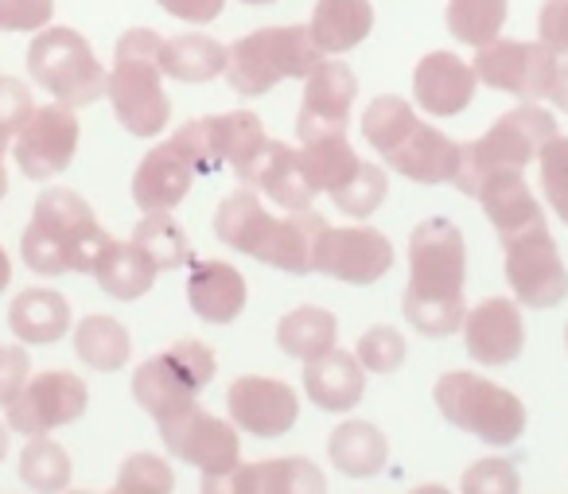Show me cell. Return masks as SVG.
I'll use <instances>...</instances> for the list:
<instances>
[{"mask_svg": "<svg viewBox=\"0 0 568 494\" xmlns=\"http://www.w3.org/2000/svg\"><path fill=\"white\" fill-rule=\"evenodd\" d=\"M467 242L452 219H425L409 234V284L402 312L420 335L448 339L464 327Z\"/></svg>", "mask_w": 568, "mask_h": 494, "instance_id": "cell-1", "label": "cell"}, {"mask_svg": "<svg viewBox=\"0 0 568 494\" xmlns=\"http://www.w3.org/2000/svg\"><path fill=\"white\" fill-rule=\"evenodd\" d=\"M324 226L327 219L312 206L308 211L273 214L253 188L226 195L214 211V238L222 245L293 276L312 273V253H316V238Z\"/></svg>", "mask_w": 568, "mask_h": 494, "instance_id": "cell-2", "label": "cell"}, {"mask_svg": "<svg viewBox=\"0 0 568 494\" xmlns=\"http://www.w3.org/2000/svg\"><path fill=\"white\" fill-rule=\"evenodd\" d=\"M113 238L98 222L94 206L71 188H48L36 199V211L20 238V258L32 273H94L98 258Z\"/></svg>", "mask_w": 568, "mask_h": 494, "instance_id": "cell-3", "label": "cell"}, {"mask_svg": "<svg viewBox=\"0 0 568 494\" xmlns=\"http://www.w3.org/2000/svg\"><path fill=\"white\" fill-rule=\"evenodd\" d=\"M363 137L389 172L413 183L436 188V183H452L459 172V141L420 121L417 110L397 94H382L366 105Z\"/></svg>", "mask_w": 568, "mask_h": 494, "instance_id": "cell-4", "label": "cell"}, {"mask_svg": "<svg viewBox=\"0 0 568 494\" xmlns=\"http://www.w3.org/2000/svg\"><path fill=\"white\" fill-rule=\"evenodd\" d=\"M160 36L152 28H129L113 48V67L105 79V98L113 118L133 137H160L172 121V102L164 94V67H160Z\"/></svg>", "mask_w": 568, "mask_h": 494, "instance_id": "cell-5", "label": "cell"}, {"mask_svg": "<svg viewBox=\"0 0 568 494\" xmlns=\"http://www.w3.org/2000/svg\"><path fill=\"white\" fill-rule=\"evenodd\" d=\"M557 137V118L541 102H521L518 110L503 113L479 141L459 144V172L452 188L475 199L483 175L490 172H526L545 144Z\"/></svg>", "mask_w": 568, "mask_h": 494, "instance_id": "cell-6", "label": "cell"}, {"mask_svg": "<svg viewBox=\"0 0 568 494\" xmlns=\"http://www.w3.org/2000/svg\"><path fill=\"white\" fill-rule=\"evenodd\" d=\"M433 401L448 424L490 447H510L526 432V405L506 385L479 377L471 370H452L436 377Z\"/></svg>", "mask_w": 568, "mask_h": 494, "instance_id": "cell-7", "label": "cell"}, {"mask_svg": "<svg viewBox=\"0 0 568 494\" xmlns=\"http://www.w3.org/2000/svg\"><path fill=\"white\" fill-rule=\"evenodd\" d=\"M320 59L308 24L257 28L226 48V82L242 98H261L284 79H308Z\"/></svg>", "mask_w": 568, "mask_h": 494, "instance_id": "cell-8", "label": "cell"}, {"mask_svg": "<svg viewBox=\"0 0 568 494\" xmlns=\"http://www.w3.org/2000/svg\"><path fill=\"white\" fill-rule=\"evenodd\" d=\"M28 74L55 102L74 105V110L105 98V79H110V71L98 63L87 36L59 24H48L28 43Z\"/></svg>", "mask_w": 568, "mask_h": 494, "instance_id": "cell-9", "label": "cell"}, {"mask_svg": "<svg viewBox=\"0 0 568 494\" xmlns=\"http://www.w3.org/2000/svg\"><path fill=\"white\" fill-rule=\"evenodd\" d=\"M214 370V351L199 339H180L168 351L152 354L149 362H141L133 374V397L152 421H160L172 409L195 401L199 393L211 385Z\"/></svg>", "mask_w": 568, "mask_h": 494, "instance_id": "cell-10", "label": "cell"}, {"mask_svg": "<svg viewBox=\"0 0 568 494\" xmlns=\"http://www.w3.org/2000/svg\"><path fill=\"white\" fill-rule=\"evenodd\" d=\"M503 265L506 284L521 308L545 312L568 296V269L557 250V238L549 234V222H534V226L503 238Z\"/></svg>", "mask_w": 568, "mask_h": 494, "instance_id": "cell-11", "label": "cell"}, {"mask_svg": "<svg viewBox=\"0 0 568 494\" xmlns=\"http://www.w3.org/2000/svg\"><path fill=\"white\" fill-rule=\"evenodd\" d=\"M172 141L187 152V160L195 164L199 175L219 172L222 164L234 168V175H237L257 157L268 137L257 113L234 110V113H211V118L187 121L183 129H175Z\"/></svg>", "mask_w": 568, "mask_h": 494, "instance_id": "cell-12", "label": "cell"}, {"mask_svg": "<svg viewBox=\"0 0 568 494\" xmlns=\"http://www.w3.org/2000/svg\"><path fill=\"white\" fill-rule=\"evenodd\" d=\"M156 429L168 452L175 460L199 467L203 475H219V471H230L242 460V440H237L234 421L206 413L199 401H187V405L164 413L156 421Z\"/></svg>", "mask_w": 568, "mask_h": 494, "instance_id": "cell-13", "label": "cell"}, {"mask_svg": "<svg viewBox=\"0 0 568 494\" xmlns=\"http://www.w3.org/2000/svg\"><path fill=\"white\" fill-rule=\"evenodd\" d=\"M475 74H479L483 87L514 94L521 102H545L557 79L560 56L552 48H545L541 40H490L483 48H475Z\"/></svg>", "mask_w": 568, "mask_h": 494, "instance_id": "cell-14", "label": "cell"}, {"mask_svg": "<svg viewBox=\"0 0 568 494\" xmlns=\"http://www.w3.org/2000/svg\"><path fill=\"white\" fill-rule=\"evenodd\" d=\"M79 113L74 105L63 102H51V105H36V113L28 118V125L17 133L12 141V157H17L20 172L28 180L43 183V180H55L71 168L74 152H79Z\"/></svg>", "mask_w": 568, "mask_h": 494, "instance_id": "cell-15", "label": "cell"}, {"mask_svg": "<svg viewBox=\"0 0 568 494\" xmlns=\"http://www.w3.org/2000/svg\"><path fill=\"white\" fill-rule=\"evenodd\" d=\"M90 405V390L71 370H43L28 377L20 397L9 405V432L20 436H51L63 424L79 421Z\"/></svg>", "mask_w": 568, "mask_h": 494, "instance_id": "cell-16", "label": "cell"}, {"mask_svg": "<svg viewBox=\"0 0 568 494\" xmlns=\"http://www.w3.org/2000/svg\"><path fill=\"white\" fill-rule=\"evenodd\" d=\"M394 269V242L374 226H324L312 253V273L343 284H374Z\"/></svg>", "mask_w": 568, "mask_h": 494, "instance_id": "cell-17", "label": "cell"}, {"mask_svg": "<svg viewBox=\"0 0 568 494\" xmlns=\"http://www.w3.org/2000/svg\"><path fill=\"white\" fill-rule=\"evenodd\" d=\"M199 494H327V478L304 455H281V460H237L230 471L203 475Z\"/></svg>", "mask_w": 568, "mask_h": 494, "instance_id": "cell-18", "label": "cell"}, {"mask_svg": "<svg viewBox=\"0 0 568 494\" xmlns=\"http://www.w3.org/2000/svg\"><path fill=\"white\" fill-rule=\"evenodd\" d=\"M226 413L234 421V429L250 432L257 440H276L293 429L301 416V397L288 382L281 377H261L245 374L237 382H230L226 390Z\"/></svg>", "mask_w": 568, "mask_h": 494, "instance_id": "cell-19", "label": "cell"}, {"mask_svg": "<svg viewBox=\"0 0 568 494\" xmlns=\"http://www.w3.org/2000/svg\"><path fill=\"white\" fill-rule=\"evenodd\" d=\"M358 98V79L343 59L324 56L304 79V102L296 118V137L308 141L320 133H343Z\"/></svg>", "mask_w": 568, "mask_h": 494, "instance_id": "cell-20", "label": "cell"}, {"mask_svg": "<svg viewBox=\"0 0 568 494\" xmlns=\"http://www.w3.org/2000/svg\"><path fill=\"white\" fill-rule=\"evenodd\" d=\"M464 351L479 366H506L526 351V320L521 304L506 296H487L464 315Z\"/></svg>", "mask_w": 568, "mask_h": 494, "instance_id": "cell-21", "label": "cell"}, {"mask_svg": "<svg viewBox=\"0 0 568 494\" xmlns=\"http://www.w3.org/2000/svg\"><path fill=\"white\" fill-rule=\"evenodd\" d=\"M475 90H479L475 67L452 51H428L413 67V102L428 118H459L475 102Z\"/></svg>", "mask_w": 568, "mask_h": 494, "instance_id": "cell-22", "label": "cell"}, {"mask_svg": "<svg viewBox=\"0 0 568 494\" xmlns=\"http://www.w3.org/2000/svg\"><path fill=\"white\" fill-rule=\"evenodd\" d=\"M237 180H242V188H253L268 203L281 206V211H308L312 199H316L308 175H304L301 149L284 141L261 144V152L237 172Z\"/></svg>", "mask_w": 568, "mask_h": 494, "instance_id": "cell-23", "label": "cell"}, {"mask_svg": "<svg viewBox=\"0 0 568 494\" xmlns=\"http://www.w3.org/2000/svg\"><path fill=\"white\" fill-rule=\"evenodd\" d=\"M195 164L187 160V152L168 137L164 144L144 152L141 168L133 175V203L144 214L152 211H175L187 199L191 183H195Z\"/></svg>", "mask_w": 568, "mask_h": 494, "instance_id": "cell-24", "label": "cell"}, {"mask_svg": "<svg viewBox=\"0 0 568 494\" xmlns=\"http://www.w3.org/2000/svg\"><path fill=\"white\" fill-rule=\"evenodd\" d=\"M191 276H187V304L191 312L203 323H234L237 315L245 312V300H250V289H245V276L237 273L230 261H211V258H191Z\"/></svg>", "mask_w": 568, "mask_h": 494, "instance_id": "cell-25", "label": "cell"}, {"mask_svg": "<svg viewBox=\"0 0 568 494\" xmlns=\"http://www.w3.org/2000/svg\"><path fill=\"white\" fill-rule=\"evenodd\" d=\"M304 393L316 401L324 413H347L363 401L366 393V370L351 351L332 346L320 359L304 362Z\"/></svg>", "mask_w": 568, "mask_h": 494, "instance_id": "cell-26", "label": "cell"}, {"mask_svg": "<svg viewBox=\"0 0 568 494\" xmlns=\"http://www.w3.org/2000/svg\"><path fill=\"white\" fill-rule=\"evenodd\" d=\"M475 199H479L483 214L490 219V226L498 230V242L518 230L534 226V222H545L541 203L534 199L526 183V172H490L479 180L475 188Z\"/></svg>", "mask_w": 568, "mask_h": 494, "instance_id": "cell-27", "label": "cell"}, {"mask_svg": "<svg viewBox=\"0 0 568 494\" xmlns=\"http://www.w3.org/2000/svg\"><path fill=\"white\" fill-rule=\"evenodd\" d=\"M71 300L55 289H24L9 304V327L24 346H51L71 331Z\"/></svg>", "mask_w": 568, "mask_h": 494, "instance_id": "cell-28", "label": "cell"}, {"mask_svg": "<svg viewBox=\"0 0 568 494\" xmlns=\"http://www.w3.org/2000/svg\"><path fill=\"white\" fill-rule=\"evenodd\" d=\"M308 32L324 56L355 51L374 32V4L371 0H316Z\"/></svg>", "mask_w": 568, "mask_h": 494, "instance_id": "cell-29", "label": "cell"}, {"mask_svg": "<svg viewBox=\"0 0 568 494\" xmlns=\"http://www.w3.org/2000/svg\"><path fill=\"white\" fill-rule=\"evenodd\" d=\"M90 276L102 284V292H110L113 300H125L129 304V300H141L144 292L156 284L160 269L133 238H129V242H118V238H113V242L102 250V258H98V265Z\"/></svg>", "mask_w": 568, "mask_h": 494, "instance_id": "cell-30", "label": "cell"}, {"mask_svg": "<svg viewBox=\"0 0 568 494\" xmlns=\"http://www.w3.org/2000/svg\"><path fill=\"white\" fill-rule=\"evenodd\" d=\"M301 164L312 191L316 195H332L343 183L355 180V172L363 168V157L355 152V144L347 141V129H343V133H320L301 141Z\"/></svg>", "mask_w": 568, "mask_h": 494, "instance_id": "cell-31", "label": "cell"}, {"mask_svg": "<svg viewBox=\"0 0 568 494\" xmlns=\"http://www.w3.org/2000/svg\"><path fill=\"white\" fill-rule=\"evenodd\" d=\"M327 455H332V467L347 478H371L386 467L389 440L371 421H343L327 440Z\"/></svg>", "mask_w": 568, "mask_h": 494, "instance_id": "cell-32", "label": "cell"}, {"mask_svg": "<svg viewBox=\"0 0 568 494\" xmlns=\"http://www.w3.org/2000/svg\"><path fill=\"white\" fill-rule=\"evenodd\" d=\"M160 67H164L168 79L199 87V82L226 74V48L203 32H183L160 43Z\"/></svg>", "mask_w": 568, "mask_h": 494, "instance_id": "cell-33", "label": "cell"}, {"mask_svg": "<svg viewBox=\"0 0 568 494\" xmlns=\"http://www.w3.org/2000/svg\"><path fill=\"white\" fill-rule=\"evenodd\" d=\"M335 339H339V320L327 308L316 304L293 308V312L281 315V323H276V346L288 359H301V362L327 354L335 346Z\"/></svg>", "mask_w": 568, "mask_h": 494, "instance_id": "cell-34", "label": "cell"}, {"mask_svg": "<svg viewBox=\"0 0 568 494\" xmlns=\"http://www.w3.org/2000/svg\"><path fill=\"white\" fill-rule=\"evenodd\" d=\"M74 354L87 362L98 374H118L129 366L133 354V335L125 323H118L113 315H87L74 327Z\"/></svg>", "mask_w": 568, "mask_h": 494, "instance_id": "cell-35", "label": "cell"}, {"mask_svg": "<svg viewBox=\"0 0 568 494\" xmlns=\"http://www.w3.org/2000/svg\"><path fill=\"white\" fill-rule=\"evenodd\" d=\"M74 463L63 444L48 436H28L24 452H20V483L36 494H63L71 486Z\"/></svg>", "mask_w": 568, "mask_h": 494, "instance_id": "cell-36", "label": "cell"}, {"mask_svg": "<svg viewBox=\"0 0 568 494\" xmlns=\"http://www.w3.org/2000/svg\"><path fill=\"white\" fill-rule=\"evenodd\" d=\"M133 242L156 261L160 273H172V269H183L191 261V242L183 234V226L172 219V211H152L136 222Z\"/></svg>", "mask_w": 568, "mask_h": 494, "instance_id": "cell-37", "label": "cell"}, {"mask_svg": "<svg viewBox=\"0 0 568 494\" xmlns=\"http://www.w3.org/2000/svg\"><path fill=\"white\" fill-rule=\"evenodd\" d=\"M510 12V0H448V32L467 48H483V43L498 40Z\"/></svg>", "mask_w": 568, "mask_h": 494, "instance_id": "cell-38", "label": "cell"}, {"mask_svg": "<svg viewBox=\"0 0 568 494\" xmlns=\"http://www.w3.org/2000/svg\"><path fill=\"white\" fill-rule=\"evenodd\" d=\"M175 491V471L168 460L152 452H133L118 467V478L105 494H172ZM63 494H94V491H63Z\"/></svg>", "mask_w": 568, "mask_h": 494, "instance_id": "cell-39", "label": "cell"}, {"mask_svg": "<svg viewBox=\"0 0 568 494\" xmlns=\"http://www.w3.org/2000/svg\"><path fill=\"white\" fill-rule=\"evenodd\" d=\"M386 195H389V175H386V168H378V164H366L363 160V168L355 172V180L351 183H343L339 191H332V203L339 206L347 219H371L374 211H378L382 203H386Z\"/></svg>", "mask_w": 568, "mask_h": 494, "instance_id": "cell-40", "label": "cell"}, {"mask_svg": "<svg viewBox=\"0 0 568 494\" xmlns=\"http://www.w3.org/2000/svg\"><path fill=\"white\" fill-rule=\"evenodd\" d=\"M355 359L363 362L366 374H397V370L405 366V359H409V343H405V335L397 327H389V323H378V327L363 331V339H358L355 346Z\"/></svg>", "mask_w": 568, "mask_h": 494, "instance_id": "cell-41", "label": "cell"}, {"mask_svg": "<svg viewBox=\"0 0 568 494\" xmlns=\"http://www.w3.org/2000/svg\"><path fill=\"white\" fill-rule=\"evenodd\" d=\"M537 183H541L545 203L552 206L560 222L568 226V137H552L537 157Z\"/></svg>", "mask_w": 568, "mask_h": 494, "instance_id": "cell-42", "label": "cell"}, {"mask_svg": "<svg viewBox=\"0 0 568 494\" xmlns=\"http://www.w3.org/2000/svg\"><path fill=\"white\" fill-rule=\"evenodd\" d=\"M521 475L510 460L503 455H487V460H475L471 467L459 478V494H518Z\"/></svg>", "mask_w": 568, "mask_h": 494, "instance_id": "cell-43", "label": "cell"}, {"mask_svg": "<svg viewBox=\"0 0 568 494\" xmlns=\"http://www.w3.org/2000/svg\"><path fill=\"white\" fill-rule=\"evenodd\" d=\"M36 113L32 90L28 82L12 79V74H0V133L17 141V133L28 125V118Z\"/></svg>", "mask_w": 568, "mask_h": 494, "instance_id": "cell-44", "label": "cell"}, {"mask_svg": "<svg viewBox=\"0 0 568 494\" xmlns=\"http://www.w3.org/2000/svg\"><path fill=\"white\" fill-rule=\"evenodd\" d=\"M55 17V0H0V32H43Z\"/></svg>", "mask_w": 568, "mask_h": 494, "instance_id": "cell-45", "label": "cell"}, {"mask_svg": "<svg viewBox=\"0 0 568 494\" xmlns=\"http://www.w3.org/2000/svg\"><path fill=\"white\" fill-rule=\"evenodd\" d=\"M32 377V354L24 346H0V409H9Z\"/></svg>", "mask_w": 568, "mask_h": 494, "instance_id": "cell-46", "label": "cell"}, {"mask_svg": "<svg viewBox=\"0 0 568 494\" xmlns=\"http://www.w3.org/2000/svg\"><path fill=\"white\" fill-rule=\"evenodd\" d=\"M537 36L545 48L568 56V0H545L537 12Z\"/></svg>", "mask_w": 568, "mask_h": 494, "instance_id": "cell-47", "label": "cell"}, {"mask_svg": "<svg viewBox=\"0 0 568 494\" xmlns=\"http://www.w3.org/2000/svg\"><path fill=\"white\" fill-rule=\"evenodd\" d=\"M156 4L172 12L175 20H187V24H211L226 9V0H156Z\"/></svg>", "mask_w": 568, "mask_h": 494, "instance_id": "cell-48", "label": "cell"}, {"mask_svg": "<svg viewBox=\"0 0 568 494\" xmlns=\"http://www.w3.org/2000/svg\"><path fill=\"white\" fill-rule=\"evenodd\" d=\"M549 102L557 105L560 113H568V59H560L557 79H552V90H549Z\"/></svg>", "mask_w": 568, "mask_h": 494, "instance_id": "cell-49", "label": "cell"}, {"mask_svg": "<svg viewBox=\"0 0 568 494\" xmlns=\"http://www.w3.org/2000/svg\"><path fill=\"white\" fill-rule=\"evenodd\" d=\"M9 137L0 133V203H4V195H9V172H4V152H9Z\"/></svg>", "mask_w": 568, "mask_h": 494, "instance_id": "cell-50", "label": "cell"}, {"mask_svg": "<svg viewBox=\"0 0 568 494\" xmlns=\"http://www.w3.org/2000/svg\"><path fill=\"white\" fill-rule=\"evenodd\" d=\"M12 284V258L4 253V245H0V292Z\"/></svg>", "mask_w": 568, "mask_h": 494, "instance_id": "cell-51", "label": "cell"}, {"mask_svg": "<svg viewBox=\"0 0 568 494\" xmlns=\"http://www.w3.org/2000/svg\"><path fill=\"white\" fill-rule=\"evenodd\" d=\"M409 494H452L448 486H440V483H420V486H413Z\"/></svg>", "mask_w": 568, "mask_h": 494, "instance_id": "cell-52", "label": "cell"}, {"mask_svg": "<svg viewBox=\"0 0 568 494\" xmlns=\"http://www.w3.org/2000/svg\"><path fill=\"white\" fill-rule=\"evenodd\" d=\"M9 460V429H4V424H0V463Z\"/></svg>", "mask_w": 568, "mask_h": 494, "instance_id": "cell-53", "label": "cell"}, {"mask_svg": "<svg viewBox=\"0 0 568 494\" xmlns=\"http://www.w3.org/2000/svg\"><path fill=\"white\" fill-rule=\"evenodd\" d=\"M242 4H276V0H242Z\"/></svg>", "mask_w": 568, "mask_h": 494, "instance_id": "cell-54", "label": "cell"}, {"mask_svg": "<svg viewBox=\"0 0 568 494\" xmlns=\"http://www.w3.org/2000/svg\"><path fill=\"white\" fill-rule=\"evenodd\" d=\"M565 346H568V327H565Z\"/></svg>", "mask_w": 568, "mask_h": 494, "instance_id": "cell-55", "label": "cell"}]
</instances>
